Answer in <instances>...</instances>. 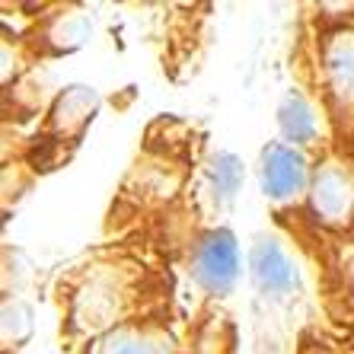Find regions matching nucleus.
<instances>
[{"label":"nucleus","mask_w":354,"mask_h":354,"mask_svg":"<svg viewBox=\"0 0 354 354\" xmlns=\"http://www.w3.org/2000/svg\"><path fill=\"white\" fill-rule=\"evenodd\" d=\"M192 278L205 294L227 297L239 281V246L230 230H207L192 249Z\"/></svg>","instance_id":"obj_1"},{"label":"nucleus","mask_w":354,"mask_h":354,"mask_svg":"<svg viewBox=\"0 0 354 354\" xmlns=\"http://www.w3.org/2000/svg\"><path fill=\"white\" fill-rule=\"evenodd\" d=\"M259 182L268 201L274 205H288L306 195V189L313 185L310 166H306V153L300 147H290L284 140H274L262 150L259 160Z\"/></svg>","instance_id":"obj_2"},{"label":"nucleus","mask_w":354,"mask_h":354,"mask_svg":"<svg viewBox=\"0 0 354 354\" xmlns=\"http://www.w3.org/2000/svg\"><path fill=\"white\" fill-rule=\"evenodd\" d=\"M249 274H252L256 290L268 300H290L300 290V272H297L294 256L274 236H262L252 246Z\"/></svg>","instance_id":"obj_3"},{"label":"nucleus","mask_w":354,"mask_h":354,"mask_svg":"<svg viewBox=\"0 0 354 354\" xmlns=\"http://www.w3.org/2000/svg\"><path fill=\"white\" fill-rule=\"evenodd\" d=\"M90 354H176L169 332L153 322L128 319L93 342Z\"/></svg>","instance_id":"obj_4"},{"label":"nucleus","mask_w":354,"mask_h":354,"mask_svg":"<svg viewBox=\"0 0 354 354\" xmlns=\"http://www.w3.org/2000/svg\"><path fill=\"white\" fill-rule=\"evenodd\" d=\"M310 198H313V211L319 221L345 223L354 205V189L345 166L342 163L319 166V173L313 176V185H310Z\"/></svg>","instance_id":"obj_5"},{"label":"nucleus","mask_w":354,"mask_h":354,"mask_svg":"<svg viewBox=\"0 0 354 354\" xmlns=\"http://www.w3.org/2000/svg\"><path fill=\"white\" fill-rule=\"evenodd\" d=\"M278 124L281 134H284V144H290V147H306V144H313L319 138V115L300 93H294V96L281 102Z\"/></svg>","instance_id":"obj_6"},{"label":"nucleus","mask_w":354,"mask_h":354,"mask_svg":"<svg viewBox=\"0 0 354 354\" xmlns=\"http://www.w3.org/2000/svg\"><path fill=\"white\" fill-rule=\"evenodd\" d=\"M326 74L338 96H354V35H335L326 51Z\"/></svg>","instance_id":"obj_7"},{"label":"nucleus","mask_w":354,"mask_h":354,"mask_svg":"<svg viewBox=\"0 0 354 354\" xmlns=\"http://www.w3.org/2000/svg\"><path fill=\"white\" fill-rule=\"evenodd\" d=\"M207 185H211V195L217 205L233 201L239 185H243V163L233 153H214L207 163Z\"/></svg>","instance_id":"obj_8"}]
</instances>
